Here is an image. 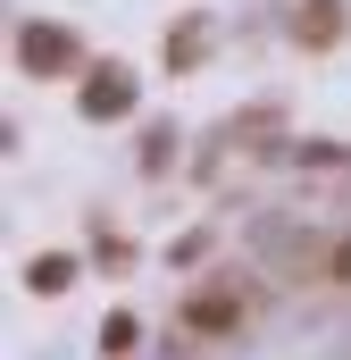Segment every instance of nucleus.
Masks as SVG:
<instances>
[{
	"instance_id": "1",
	"label": "nucleus",
	"mask_w": 351,
	"mask_h": 360,
	"mask_svg": "<svg viewBox=\"0 0 351 360\" xmlns=\"http://www.w3.org/2000/svg\"><path fill=\"white\" fill-rule=\"evenodd\" d=\"M84 109H92V117H117V109H134V84H126V76L109 68V76H92V92H84Z\"/></svg>"
},
{
	"instance_id": "2",
	"label": "nucleus",
	"mask_w": 351,
	"mask_h": 360,
	"mask_svg": "<svg viewBox=\"0 0 351 360\" xmlns=\"http://www.w3.org/2000/svg\"><path fill=\"white\" fill-rule=\"evenodd\" d=\"M25 59H34V68H67L76 42H67V34H25Z\"/></svg>"
},
{
	"instance_id": "3",
	"label": "nucleus",
	"mask_w": 351,
	"mask_h": 360,
	"mask_svg": "<svg viewBox=\"0 0 351 360\" xmlns=\"http://www.w3.org/2000/svg\"><path fill=\"white\" fill-rule=\"evenodd\" d=\"M226 319H234V302H226V293H209V302H192V327H226Z\"/></svg>"
}]
</instances>
